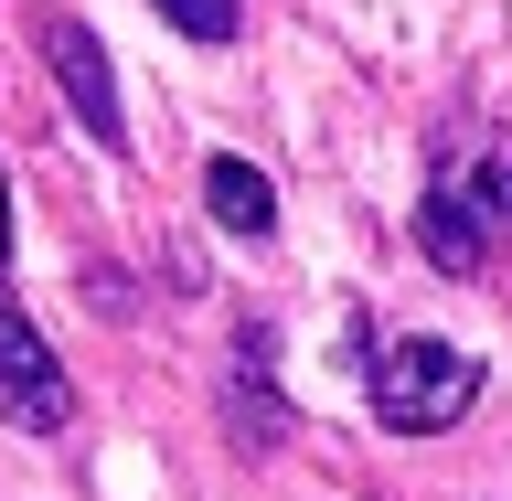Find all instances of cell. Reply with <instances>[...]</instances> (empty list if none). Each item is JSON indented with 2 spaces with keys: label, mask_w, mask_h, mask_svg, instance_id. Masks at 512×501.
Segmentation results:
<instances>
[{
  "label": "cell",
  "mask_w": 512,
  "mask_h": 501,
  "mask_svg": "<svg viewBox=\"0 0 512 501\" xmlns=\"http://www.w3.org/2000/svg\"><path fill=\"white\" fill-rule=\"evenodd\" d=\"M502 235H512V139H502V128H459V139L427 160L416 246H427L438 278H480Z\"/></svg>",
  "instance_id": "obj_1"
},
{
  "label": "cell",
  "mask_w": 512,
  "mask_h": 501,
  "mask_svg": "<svg viewBox=\"0 0 512 501\" xmlns=\"http://www.w3.org/2000/svg\"><path fill=\"white\" fill-rule=\"evenodd\" d=\"M363 374H374V416L395 438H448V427L480 406V363L448 352V342H427V331L363 342Z\"/></svg>",
  "instance_id": "obj_2"
},
{
  "label": "cell",
  "mask_w": 512,
  "mask_h": 501,
  "mask_svg": "<svg viewBox=\"0 0 512 501\" xmlns=\"http://www.w3.org/2000/svg\"><path fill=\"white\" fill-rule=\"evenodd\" d=\"M224 427H235V448H288V395H278V331L267 320H235V352H224Z\"/></svg>",
  "instance_id": "obj_3"
},
{
  "label": "cell",
  "mask_w": 512,
  "mask_h": 501,
  "mask_svg": "<svg viewBox=\"0 0 512 501\" xmlns=\"http://www.w3.org/2000/svg\"><path fill=\"white\" fill-rule=\"evenodd\" d=\"M43 64H54L64 107L86 118V139H96V150H128V107H118V75H107V43H96L75 11H54V22H43Z\"/></svg>",
  "instance_id": "obj_4"
},
{
  "label": "cell",
  "mask_w": 512,
  "mask_h": 501,
  "mask_svg": "<svg viewBox=\"0 0 512 501\" xmlns=\"http://www.w3.org/2000/svg\"><path fill=\"white\" fill-rule=\"evenodd\" d=\"M0 384H11V427H32V438H54L64 416H75V384L43 352V320L32 310H0Z\"/></svg>",
  "instance_id": "obj_5"
},
{
  "label": "cell",
  "mask_w": 512,
  "mask_h": 501,
  "mask_svg": "<svg viewBox=\"0 0 512 501\" xmlns=\"http://www.w3.org/2000/svg\"><path fill=\"white\" fill-rule=\"evenodd\" d=\"M203 214L224 224V235H235V246H267V235H278V192H267V171H256V160H203Z\"/></svg>",
  "instance_id": "obj_6"
},
{
  "label": "cell",
  "mask_w": 512,
  "mask_h": 501,
  "mask_svg": "<svg viewBox=\"0 0 512 501\" xmlns=\"http://www.w3.org/2000/svg\"><path fill=\"white\" fill-rule=\"evenodd\" d=\"M182 43H235V0H150Z\"/></svg>",
  "instance_id": "obj_7"
}]
</instances>
